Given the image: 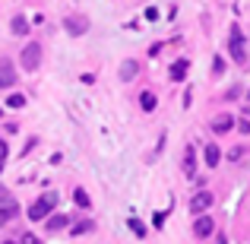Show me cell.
<instances>
[{
	"instance_id": "obj_19",
	"label": "cell",
	"mask_w": 250,
	"mask_h": 244,
	"mask_svg": "<svg viewBox=\"0 0 250 244\" xmlns=\"http://www.w3.org/2000/svg\"><path fill=\"white\" fill-rule=\"evenodd\" d=\"M92 228H95L92 222H76V225H73V235H85V232H92Z\"/></svg>"
},
{
	"instance_id": "obj_8",
	"label": "cell",
	"mask_w": 250,
	"mask_h": 244,
	"mask_svg": "<svg viewBox=\"0 0 250 244\" xmlns=\"http://www.w3.org/2000/svg\"><path fill=\"white\" fill-rule=\"evenodd\" d=\"M13 83H16V70H13V64L3 57V61H0V86H13Z\"/></svg>"
},
{
	"instance_id": "obj_16",
	"label": "cell",
	"mask_w": 250,
	"mask_h": 244,
	"mask_svg": "<svg viewBox=\"0 0 250 244\" xmlns=\"http://www.w3.org/2000/svg\"><path fill=\"white\" fill-rule=\"evenodd\" d=\"M136 70H140V67H136L133 61H124V67H121V80H133Z\"/></svg>"
},
{
	"instance_id": "obj_9",
	"label": "cell",
	"mask_w": 250,
	"mask_h": 244,
	"mask_svg": "<svg viewBox=\"0 0 250 244\" xmlns=\"http://www.w3.org/2000/svg\"><path fill=\"white\" fill-rule=\"evenodd\" d=\"M184 175H187V177L196 175V153H193V146L184 149Z\"/></svg>"
},
{
	"instance_id": "obj_28",
	"label": "cell",
	"mask_w": 250,
	"mask_h": 244,
	"mask_svg": "<svg viewBox=\"0 0 250 244\" xmlns=\"http://www.w3.org/2000/svg\"><path fill=\"white\" fill-rule=\"evenodd\" d=\"M0 114H3V108H0Z\"/></svg>"
},
{
	"instance_id": "obj_6",
	"label": "cell",
	"mask_w": 250,
	"mask_h": 244,
	"mask_svg": "<svg viewBox=\"0 0 250 244\" xmlns=\"http://www.w3.org/2000/svg\"><path fill=\"white\" fill-rule=\"evenodd\" d=\"M209 127H212V133H231L234 127H238V124H234V117L231 114H219V117H212V124H209Z\"/></svg>"
},
{
	"instance_id": "obj_10",
	"label": "cell",
	"mask_w": 250,
	"mask_h": 244,
	"mask_svg": "<svg viewBox=\"0 0 250 244\" xmlns=\"http://www.w3.org/2000/svg\"><path fill=\"white\" fill-rule=\"evenodd\" d=\"M203 159H206L209 168H215V165H219V159H222L219 146H215V143H206V149H203Z\"/></svg>"
},
{
	"instance_id": "obj_2",
	"label": "cell",
	"mask_w": 250,
	"mask_h": 244,
	"mask_svg": "<svg viewBox=\"0 0 250 244\" xmlns=\"http://www.w3.org/2000/svg\"><path fill=\"white\" fill-rule=\"evenodd\" d=\"M228 51H231L234 64H247V48H244V32H241V25H231V32H228Z\"/></svg>"
},
{
	"instance_id": "obj_3",
	"label": "cell",
	"mask_w": 250,
	"mask_h": 244,
	"mask_svg": "<svg viewBox=\"0 0 250 244\" xmlns=\"http://www.w3.org/2000/svg\"><path fill=\"white\" fill-rule=\"evenodd\" d=\"M19 64H22V70H29V73H32V70H38V67H42V44L29 42L22 51H19Z\"/></svg>"
},
{
	"instance_id": "obj_24",
	"label": "cell",
	"mask_w": 250,
	"mask_h": 244,
	"mask_svg": "<svg viewBox=\"0 0 250 244\" xmlns=\"http://www.w3.org/2000/svg\"><path fill=\"white\" fill-rule=\"evenodd\" d=\"M238 95H241V86H231V89L225 92V98H238Z\"/></svg>"
},
{
	"instance_id": "obj_12",
	"label": "cell",
	"mask_w": 250,
	"mask_h": 244,
	"mask_svg": "<svg viewBox=\"0 0 250 244\" xmlns=\"http://www.w3.org/2000/svg\"><path fill=\"white\" fill-rule=\"evenodd\" d=\"M155 105H159L155 92H152V89H146V92L140 95V108H143V111H155Z\"/></svg>"
},
{
	"instance_id": "obj_17",
	"label": "cell",
	"mask_w": 250,
	"mask_h": 244,
	"mask_svg": "<svg viewBox=\"0 0 250 244\" xmlns=\"http://www.w3.org/2000/svg\"><path fill=\"white\" fill-rule=\"evenodd\" d=\"M130 232H133L136 238H143V235H146V225H143L140 219H133V216H130Z\"/></svg>"
},
{
	"instance_id": "obj_22",
	"label": "cell",
	"mask_w": 250,
	"mask_h": 244,
	"mask_svg": "<svg viewBox=\"0 0 250 244\" xmlns=\"http://www.w3.org/2000/svg\"><path fill=\"white\" fill-rule=\"evenodd\" d=\"M13 213H16V209H0V225H3L6 219H13Z\"/></svg>"
},
{
	"instance_id": "obj_27",
	"label": "cell",
	"mask_w": 250,
	"mask_h": 244,
	"mask_svg": "<svg viewBox=\"0 0 250 244\" xmlns=\"http://www.w3.org/2000/svg\"><path fill=\"white\" fill-rule=\"evenodd\" d=\"M3 244H16V241H3Z\"/></svg>"
},
{
	"instance_id": "obj_20",
	"label": "cell",
	"mask_w": 250,
	"mask_h": 244,
	"mask_svg": "<svg viewBox=\"0 0 250 244\" xmlns=\"http://www.w3.org/2000/svg\"><path fill=\"white\" fill-rule=\"evenodd\" d=\"M212 73H215V76L225 73V61H222V57H215V61H212Z\"/></svg>"
},
{
	"instance_id": "obj_26",
	"label": "cell",
	"mask_w": 250,
	"mask_h": 244,
	"mask_svg": "<svg viewBox=\"0 0 250 244\" xmlns=\"http://www.w3.org/2000/svg\"><path fill=\"white\" fill-rule=\"evenodd\" d=\"M238 130H241V133H250V121H241V124H238Z\"/></svg>"
},
{
	"instance_id": "obj_1",
	"label": "cell",
	"mask_w": 250,
	"mask_h": 244,
	"mask_svg": "<svg viewBox=\"0 0 250 244\" xmlns=\"http://www.w3.org/2000/svg\"><path fill=\"white\" fill-rule=\"evenodd\" d=\"M54 206H57V194H51V190H48V194H42V197H38V200L29 206V219H32V222H42V219H48V216H51V209H54Z\"/></svg>"
},
{
	"instance_id": "obj_11",
	"label": "cell",
	"mask_w": 250,
	"mask_h": 244,
	"mask_svg": "<svg viewBox=\"0 0 250 244\" xmlns=\"http://www.w3.org/2000/svg\"><path fill=\"white\" fill-rule=\"evenodd\" d=\"M187 70H190V64H187V61H174V64H171V80L181 83L184 76H187Z\"/></svg>"
},
{
	"instance_id": "obj_15",
	"label": "cell",
	"mask_w": 250,
	"mask_h": 244,
	"mask_svg": "<svg viewBox=\"0 0 250 244\" xmlns=\"http://www.w3.org/2000/svg\"><path fill=\"white\" fill-rule=\"evenodd\" d=\"M73 200H76V206H80V209H89V206H92L89 194H85L83 187H76V190H73Z\"/></svg>"
},
{
	"instance_id": "obj_29",
	"label": "cell",
	"mask_w": 250,
	"mask_h": 244,
	"mask_svg": "<svg viewBox=\"0 0 250 244\" xmlns=\"http://www.w3.org/2000/svg\"><path fill=\"white\" fill-rule=\"evenodd\" d=\"M247 98H250V92H247Z\"/></svg>"
},
{
	"instance_id": "obj_25",
	"label": "cell",
	"mask_w": 250,
	"mask_h": 244,
	"mask_svg": "<svg viewBox=\"0 0 250 244\" xmlns=\"http://www.w3.org/2000/svg\"><path fill=\"white\" fill-rule=\"evenodd\" d=\"M241 155H244V149H231V153H228V159H231V162H238Z\"/></svg>"
},
{
	"instance_id": "obj_4",
	"label": "cell",
	"mask_w": 250,
	"mask_h": 244,
	"mask_svg": "<svg viewBox=\"0 0 250 244\" xmlns=\"http://www.w3.org/2000/svg\"><path fill=\"white\" fill-rule=\"evenodd\" d=\"M212 232H215L212 216H206V213H203V216H196V222H193V235H196V238H200V241H206Z\"/></svg>"
},
{
	"instance_id": "obj_13",
	"label": "cell",
	"mask_w": 250,
	"mask_h": 244,
	"mask_svg": "<svg viewBox=\"0 0 250 244\" xmlns=\"http://www.w3.org/2000/svg\"><path fill=\"white\" fill-rule=\"evenodd\" d=\"M67 225H70V216L57 213V216H51V219H48V232H61V228H67Z\"/></svg>"
},
{
	"instance_id": "obj_14",
	"label": "cell",
	"mask_w": 250,
	"mask_h": 244,
	"mask_svg": "<svg viewBox=\"0 0 250 244\" xmlns=\"http://www.w3.org/2000/svg\"><path fill=\"white\" fill-rule=\"evenodd\" d=\"M13 35H29V22H25L22 13H19V16H13Z\"/></svg>"
},
{
	"instance_id": "obj_21",
	"label": "cell",
	"mask_w": 250,
	"mask_h": 244,
	"mask_svg": "<svg viewBox=\"0 0 250 244\" xmlns=\"http://www.w3.org/2000/svg\"><path fill=\"white\" fill-rule=\"evenodd\" d=\"M6 153H10V149H6V140H3V136H0V171H3V162H6Z\"/></svg>"
},
{
	"instance_id": "obj_18",
	"label": "cell",
	"mask_w": 250,
	"mask_h": 244,
	"mask_svg": "<svg viewBox=\"0 0 250 244\" xmlns=\"http://www.w3.org/2000/svg\"><path fill=\"white\" fill-rule=\"evenodd\" d=\"M6 108H25V95H19V92L10 95V98H6Z\"/></svg>"
},
{
	"instance_id": "obj_23",
	"label": "cell",
	"mask_w": 250,
	"mask_h": 244,
	"mask_svg": "<svg viewBox=\"0 0 250 244\" xmlns=\"http://www.w3.org/2000/svg\"><path fill=\"white\" fill-rule=\"evenodd\" d=\"M19 241H22V244H42V238H35V235H22Z\"/></svg>"
},
{
	"instance_id": "obj_5",
	"label": "cell",
	"mask_w": 250,
	"mask_h": 244,
	"mask_svg": "<svg viewBox=\"0 0 250 244\" xmlns=\"http://www.w3.org/2000/svg\"><path fill=\"white\" fill-rule=\"evenodd\" d=\"M209 206H212V194H209V190H200V194H193V200H190V213H193V216H203Z\"/></svg>"
},
{
	"instance_id": "obj_7",
	"label": "cell",
	"mask_w": 250,
	"mask_h": 244,
	"mask_svg": "<svg viewBox=\"0 0 250 244\" xmlns=\"http://www.w3.org/2000/svg\"><path fill=\"white\" fill-rule=\"evenodd\" d=\"M63 25H67V32H70V35H83V32L85 29H89V19H76V16H67V19H63Z\"/></svg>"
}]
</instances>
